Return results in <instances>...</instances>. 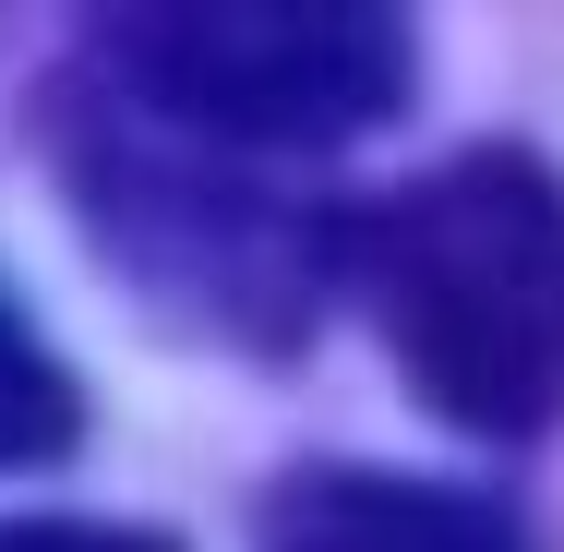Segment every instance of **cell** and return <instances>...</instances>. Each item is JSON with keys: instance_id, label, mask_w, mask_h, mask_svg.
<instances>
[{"instance_id": "1", "label": "cell", "mask_w": 564, "mask_h": 552, "mask_svg": "<svg viewBox=\"0 0 564 552\" xmlns=\"http://www.w3.org/2000/svg\"><path fill=\"white\" fill-rule=\"evenodd\" d=\"M360 313L384 325L409 397L480 444L564 409V169L529 144H468L337 228Z\"/></svg>"}, {"instance_id": "2", "label": "cell", "mask_w": 564, "mask_h": 552, "mask_svg": "<svg viewBox=\"0 0 564 552\" xmlns=\"http://www.w3.org/2000/svg\"><path fill=\"white\" fill-rule=\"evenodd\" d=\"M120 97L240 156H325L409 109L421 24L384 0H144L97 24Z\"/></svg>"}, {"instance_id": "3", "label": "cell", "mask_w": 564, "mask_h": 552, "mask_svg": "<svg viewBox=\"0 0 564 552\" xmlns=\"http://www.w3.org/2000/svg\"><path fill=\"white\" fill-rule=\"evenodd\" d=\"M264 552H529L492 493L409 480V468H289L252 517Z\"/></svg>"}, {"instance_id": "4", "label": "cell", "mask_w": 564, "mask_h": 552, "mask_svg": "<svg viewBox=\"0 0 564 552\" xmlns=\"http://www.w3.org/2000/svg\"><path fill=\"white\" fill-rule=\"evenodd\" d=\"M73 433H85L73 372L36 348V325H24V313H12V289H0V468H36V456H61Z\"/></svg>"}, {"instance_id": "5", "label": "cell", "mask_w": 564, "mask_h": 552, "mask_svg": "<svg viewBox=\"0 0 564 552\" xmlns=\"http://www.w3.org/2000/svg\"><path fill=\"white\" fill-rule=\"evenodd\" d=\"M0 552H181V541H144V529H97V517H36V529H0Z\"/></svg>"}]
</instances>
